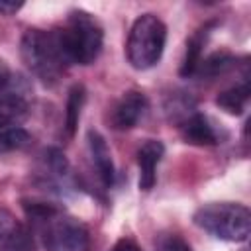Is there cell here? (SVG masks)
<instances>
[{
  "mask_svg": "<svg viewBox=\"0 0 251 251\" xmlns=\"http://www.w3.org/2000/svg\"><path fill=\"white\" fill-rule=\"evenodd\" d=\"M112 251H141V247L135 241H131V239H120L112 247Z\"/></svg>",
  "mask_w": 251,
  "mask_h": 251,
  "instance_id": "cell-20",
  "label": "cell"
},
{
  "mask_svg": "<svg viewBox=\"0 0 251 251\" xmlns=\"http://www.w3.org/2000/svg\"><path fill=\"white\" fill-rule=\"evenodd\" d=\"M27 116V102L20 94L0 96V129L12 127Z\"/></svg>",
  "mask_w": 251,
  "mask_h": 251,
  "instance_id": "cell-14",
  "label": "cell"
},
{
  "mask_svg": "<svg viewBox=\"0 0 251 251\" xmlns=\"http://www.w3.org/2000/svg\"><path fill=\"white\" fill-rule=\"evenodd\" d=\"M86 100V90L82 84H75L69 90V98H67V108H65V131L69 137L75 135L78 120H80V112Z\"/></svg>",
  "mask_w": 251,
  "mask_h": 251,
  "instance_id": "cell-15",
  "label": "cell"
},
{
  "mask_svg": "<svg viewBox=\"0 0 251 251\" xmlns=\"http://www.w3.org/2000/svg\"><path fill=\"white\" fill-rule=\"evenodd\" d=\"M157 251H192V247H190L180 235L169 233V235H163V237L159 239Z\"/></svg>",
  "mask_w": 251,
  "mask_h": 251,
  "instance_id": "cell-18",
  "label": "cell"
},
{
  "mask_svg": "<svg viewBox=\"0 0 251 251\" xmlns=\"http://www.w3.org/2000/svg\"><path fill=\"white\" fill-rule=\"evenodd\" d=\"M22 6H24V2H8V0H0V14H4V16H12V14H16Z\"/></svg>",
  "mask_w": 251,
  "mask_h": 251,
  "instance_id": "cell-19",
  "label": "cell"
},
{
  "mask_svg": "<svg viewBox=\"0 0 251 251\" xmlns=\"http://www.w3.org/2000/svg\"><path fill=\"white\" fill-rule=\"evenodd\" d=\"M194 224L222 241H245L251 231V212L235 202H212L196 210Z\"/></svg>",
  "mask_w": 251,
  "mask_h": 251,
  "instance_id": "cell-4",
  "label": "cell"
},
{
  "mask_svg": "<svg viewBox=\"0 0 251 251\" xmlns=\"http://www.w3.org/2000/svg\"><path fill=\"white\" fill-rule=\"evenodd\" d=\"M0 251H33L29 229L10 210H0Z\"/></svg>",
  "mask_w": 251,
  "mask_h": 251,
  "instance_id": "cell-7",
  "label": "cell"
},
{
  "mask_svg": "<svg viewBox=\"0 0 251 251\" xmlns=\"http://www.w3.org/2000/svg\"><path fill=\"white\" fill-rule=\"evenodd\" d=\"M145 112H147V96L139 90H129L118 100V104L112 110L110 120L116 129L126 131V129L135 127L137 122L145 116Z\"/></svg>",
  "mask_w": 251,
  "mask_h": 251,
  "instance_id": "cell-6",
  "label": "cell"
},
{
  "mask_svg": "<svg viewBox=\"0 0 251 251\" xmlns=\"http://www.w3.org/2000/svg\"><path fill=\"white\" fill-rule=\"evenodd\" d=\"M180 135L186 143L190 145H216L220 141L214 126L210 124V120L198 112L190 114L186 120H182L180 124Z\"/></svg>",
  "mask_w": 251,
  "mask_h": 251,
  "instance_id": "cell-9",
  "label": "cell"
},
{
  "mask_svg": "<svg viewBox=\"0 0 251 251\" xmlns=\"http://www.w3.org/2000/svg\"><path fill=\"white\" fill-rule=\"evenodd\" d=\"M165 155V145L157 139H147L137 149V165H139V188L151 190L157 182V165Z\"/></svg>",
  "mask_w": 251,
  "mask_h": 251,
  "instance_id": "cell-8",
  "label": "cell"
},
{
  "mask_svg": "<svg viewBox=\"0 0 251 251\" xmlns=\"http://www.w3.org/2000/svg\"><path fill=\"white\" fill-rule=\"evenodd\" d=\"M8 84H10V71H8V67L0 61V92H2Z\"/></svg>",
  "mask_w": 251,
  "mask_h": 251,
  "instance_id": "cell-21",
  "label": "cell"
},
{
  "mask_svg": "<svg viewBox=\"0 0 251 251\" xmlns=\"http://www.w3.org/2000/svg\"><path fill=\"white\" fill-rule=\"evenodd\" d=\"M24 208L39 227L47 251H88L90 235L82 222L47 202H24Z\"/></svg>",
  "mask_w": 251,
  "mask_h": 251,
  "instance_id": "cell-1",
  "label": "cell"
},
{
  "mask_svg": "<svg viewBox=\"0 0 251 251\" xmlns=\"http://www.w3.org/2000/svg\"><path fill=\"white\" fill-rule=\"evenodd\" d=\"M45 163H47L49 171H51L57 178H65V176L69 175V161H67V157H65L59 149H55V147L47 149V151H45Z\"/></svg>",
  "mask_w": 251,
  "mask_h": 251,
  "instance_id": "cell-17",
  "label": "cell"
},
{
  "mask_svg": "<svg viewBox=\"0 0 251 251\" xmlns=\"http://www.w3.org/2000/svg\"><path fill=\"white\" fill-rule=\"evenodd\" d=\"M31 143L29 131H25L20 126H12L6 129H0V153H12L25 149Z\"/></svg>",
  "mask_w": 251,
  "mask_h": 251,
  "instance_id": "cell-16",
  "label": "cell"
},
{
  "mask_svg": "<svg viewBox=\"0 0 251 251\" xmlns=\"http://www.w3.org/2000/svg\"><path fill=\"white\" fill-rule=\"evenodd\" d=\"M214 25H216V22H208V24L200 25L190 35V39L186 41V53H184V61H182V67H180L182 76H192L194 75V71H196V67L202 59V49H204L212 29H214Z\"/></svg>",
  "mask_w": 251,
  "mask_h": 251,
  "instance_id": "cell-11",
  "label": "cell"
},
{
  "mask_svg": "<svg viewBox=\"0 0 251 251\" xmlns=\"http://www.w3.org/2000/svg\"><path fill=\"white\" fill-rule=\"evenodd\" d=\"M235 67V57L227 51H216L212 55H208L206 59H200L196 71L192 76H198V78H206V80H212V78H218L222 75H226L229 69Z\"/></svg>",
  "mask_w": 251,
  "mask_h": 251,
  "instance_id": "cell-12",
  "label": "cell"
},
{
  "mask_svg": "<svg viewBox=\"0 0 251 251\" xmlns=\"http://www.w3.org/2000/svg\"><path fill=\"white\" fill-rule=\"evenodd\" d=\"M167 43V25L155 14H141L127 35L126 55L133 69L147 71L155 67L165 51Z\"/></svg>",
  "mask_w": 251,
  "mask_h": 251,
  "instance_id": "cell-5",
  "label": "cell"
},
{
  "mask_svg": "<svg viewBox=\"0 0 251 251\" xmlns=\"http://www.w3.org/2000/svg\"><path fill=\"white\" fill-rule=\"evenodd\" d=\"M67 65H90L98 59L104 43V31L98 20L84 12L73 10L63 27H55Z\"/></svg>",
  "mask_w": 251,
  "mask_h": 251,
  "instance_id": "cell-2",
  "label": "cell"
},
{
  "mask_svg": "<svg viewBox=\"0 0 251 251\" xmlns=\"http://www.w3.org/2000/svg\"><path fill=\"white\" fill-rule=\"evenodd\" d=\"M20 53L25 67L43 84H55L63 75L65 67H69L55 29L43 31L37 27H29L22 37Z\"/></svg>",
  "mask_w": 251,
  "mask_h": 251,
  "instance_id": "cell-3",
  "label": "cell"
},
{
  "mask_svg": "<svg viewBox=\"0 0 251 251\" xmlns=\"http://www.w3.org/2000/svg\"><path fill=\"white\" fill-rule=\"evenodd\" d=\"M249 94H251V86H249L247 80H243L241 84H235V86L220 92L218 98H216V104L224 112H227L231 116H239L245 110V106H247Z\"/></svg>",
  "mask_w": 251,
  "mask_h": 251,
  "instance_id": "cell-13",
  "label": "cell"
},
{
  "mask_svg": "<svg viewBox=\"0 0 251 251\" xmlns=\"http://www.w3.org/2000/svg\"><path fill=\"white\" fill-rule=\"evenodd\" d=\"M88 147H90V155H92V161H94V167L98 171L102 184L110 188L114 184L116 173H114V161H112V153L108 149L106 139L98 131H88Z\"/></svg>",
  "mask_w": 251,
  "mask_h": 251,
  "instance_id": "cell-10",
  "label": "cell"
}]
</instances>
